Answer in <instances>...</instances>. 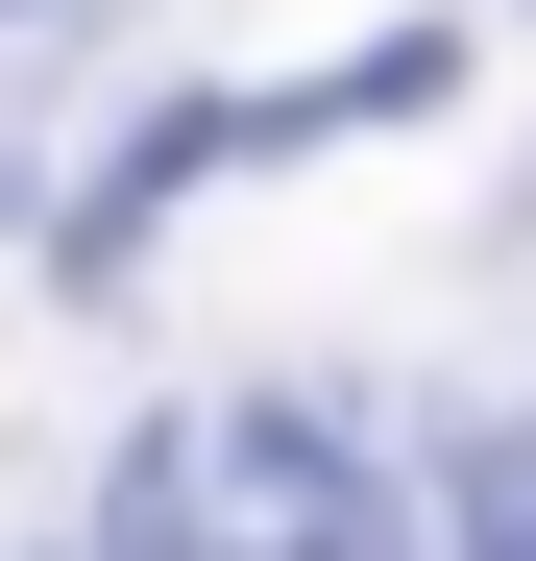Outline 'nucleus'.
I'll use <instances>...</instances> for the list:
<instances>
[{"label": "nucleus", "mask_w": 536, "mask_h": 561, "mask_svg": "<svg viewBox=\"0 0 536 561\" xmlns=\"http://www.w3.org/2000/svg\"><path fill=\"white\" fill-rule=\"evenodd\" d=\"M439 561H536V415L464 439V489H439Z\"/></svg>", "instance_id": "f03ea898"}, {"label": "nucleus", "mask_w": 536, "mask_h": 561, "mask_svg": "<svg viewBox=\"0 0 536 561\" xmlns=\"http://www.w3.org/2000/svg\"><path fill=\"white\" fill-rule=\"evenodd\" d=\"M123 513L171 561H415V489L366 463L341 391H220V415L123 439Z\"/></svg>", "instance_id": "f257e3e1"}]
</instances>
